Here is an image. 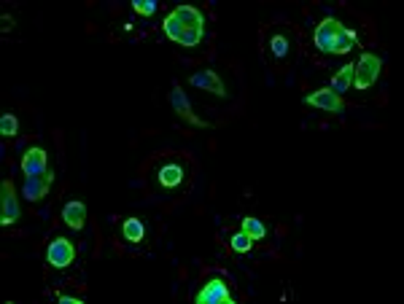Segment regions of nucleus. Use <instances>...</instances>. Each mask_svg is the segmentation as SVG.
<instances>
[{
    "label": "nucleus",
    "mask_w": 404,
    "mask_h": 304,
    "mask_svg": "<svg viewBox=\"0 0 404 304\" xmlns=\"http://www.w3.org/2000/svg\"><path fill=\"white\" fill-rule=\"evenodd\" d=\"M133 8L140 17H151L157 11V3L154 0H133Z\"/></svg>",
    "instance_id": "19"
},
{
    "label": "nucleus",
    "mask_w": 404,
    "mask_h": 304,
    "mask_svg": "<svg viewBox=\"0 0 404 304\" xmlns=\"http://www.w3.org/2000/svg\"><path fill=\"white\" fill-rule=\"evenodd\" d=\"M22 172L25 175H41V172H46V151L41 145L30 148L25 156H22Z\"/></svg>",
    "instance_id": "11"
},
{
    "label": "nucleus",
    "mask_w": 404,
    "mask_h": 304,
    "mask_svg": "<svg viewBox=\"0 0 404 304\" xmlns=\"http://www.w3.org/2000/svg\"><path fill=\"white\" fill-rule=\"evenodd\" d=\"M353 73H356V65H343V70L331 79V92L334 94H343V92H348L350 89V83H353Z\"/></svg>",
    "instance_id": "14"
},
{
    "label": "nucleus",
    "mask_w": 404,
    "mask_h": 304,
    "mask_svg": "<svg viewBox=\"0 0 404 304\" xmlns=\"http://www.w3.org/2000/svg\"><path fill=\"white\" fill-rule=\"evenodd\" d=\"M380 68H383L380 57L364 52L361 59H358V65H356V73H353V83H356V89H369V86L377 81V76H380Z\"/></svg>",
    "instance_id": "3"
},
{
    "label": "nucleus",
    "mask_w": 404,
    "mask_h": 304,
    "mask_svg": "<svg viewBox=\"0 0 404 304\" xmlns=\"http://www.w3.org/2000/svg\"><path fill=\"white\" fill-rule=\"evenodd\" d=\"M286 52H289V43H286V38H283V35H275V38H272V54H275V57H286Z\"/></svg>",
    "instance_id": "20"
},
{
    "label": "nucleus",
    "mask_w": 404,
    "mask_h": 304,
    "mask_svg": "<svg viewBox=\"0 0 404 304\" xmlns=\"http://www.w3.org/2000/svg\"><path fill=\"white\" fill-rule=\"evenodd\" d=\"M242 232L251 237V240H262L264 234H267V229H264V223L256 221V219H242Z\"/></svg>",
    "instance_id": "17"
},
{
    "label": "nucleus",
    "mask_w": 404,
    "mask_h": 304,
    "mask_svg": "<svg viewBox=\"0 0 404 304\" xmlns=\"http://www.w3.org/2000/svg\"><path fill=\"white\" fill-rule=\"evenodd\" d=\"M305 103L313 105V108H321V111H331V113H343V108H345L343 97L334 94L329 86H326V89H318V92H313V94H307Z\"/></svg>",
    "instance_id": "7"
},
{
    "label": "nucleus",
    "mask_w": 404,
    "mask_h": 304,
    "mask_svg": "<svg viewBox=\"0 0 404 304\" xmlns=\"http://www.w3.org/2000/svg\"><path fill=\"white\" fill-rule=\"evenodd\" d=\"M17 132H19L17 116H14V113H3V116H0V135H3V138H14Z\"/></svg>",
    "instance_id": "16"
},
{
    "label": "nucleus",
    "mask_w": 404,
    "mask_h": 304,
    "mask_svg": "<svg viewBox=\"0 0 404 304\" xmlns=\"http://www.w3.org/2000/svg\"><path fill=\"white\" fill-rule=\"evenodd\" d=\"M122 232H124V240L127 243H140L143 234H146V226H143V221H137V219H127L124 226H122Z\"/></svg>",
    "instance_id": "15"
},
{
    "label": "nucleus",
    "mask_w": 404,
    "mask_h": 304,
    "mask_svg": "<svg viewBox=\"0 0 404 304\" xmlns=\"http://www.w3.org/2000/svg\"><path fill=\"white\" fill-rule=\"evenodd\" d=\"M164 35L181 46H200L205 38V17L194 6H178L164 17Z\"/></svg>",
    "instance_id": "1"
},
{
    "label": "nucleus",
    "mask_w": 404,
    "mask_h": 304,
    "mask_svg": "<svg viewBox=\"0 0 404 304\" xmlns=\"http://www.w3.org/2000/svg\"><path fill=\"white\" fill-rule=\"evenodd\" d=\"M73 259H76V248H73L70 240H65V237L52 240V245H49V250H46V261H49L52 267L62 270V267L73 264Z\"/></svg>",
    "instance_id": "6"
},
{
    "label": "nucleus",
    "mask_w": 404,
    "mask_h": 304,
    "mask_svg": "<svg viewBox=\"0 0 404 304\" xmlns=\"http://www.w3.org/2000/svg\"><path fill=\"white\" fill-rule=\"evenodd\" d=\"M191 86L197 89H205V92H213L218 97H227V89H224V81L215 76L213 70H202V73H194L191 76Z\"/></svg>",
    "instance_id": "10"
},
{
    "label": "nucleus",
    "mask_w": 404,
    "mask_h": 304,
    "mask_svg": "<svg viewBox=\"0 0 404 304\" xmlns=\"http://www.w3.org/2000/svg\"><path fill=\"white\" fill-rule=\"evenodd\" d=\"M170 105H173V111L178 113L184 121L194 124V127H205V121H202V119H197V116L191 113L189 97L184 94V92H181V86H173V92H170Z\"/></svg>",
    "instance_id": "9"
},
{
    "label": "nucleus",
    "mask_w": 404,
    "mask_h": 304,
    "mask_svg": "<svg viewBox=\"0 0 404 304\" xmlns=\"http://www.w3.org/2000/svg\"><path fill=\"white\" fill-rule=\"evenodd\" d=\"M232 294H229V285L221 280V277H211L202 291L197 294V304H232Z\"/></svg>",
    "instance_id": "4"
},
{
    "label": "nucleus",
    "mask_w": 404,
    "mask_h": 304,
    "mask_svg": "<svg viewBox=\"0 0 404 304\" xmlns=\"http://www.w3.org/2000/svg\"><path fill=\"white\" fill-rule=\"evenodd\" d=\"M316 46L326 54H348L358 46V41H356V32L345 30L337 19L329 17L316 30Z\"/></svg>",
    "instance_id": "2"
},
{
    "label": "nucleus",
    "mask_w": 404,
    "mask_h": 304,
    "mask_svg": "<svg viewBox=\"0 0 404 304\" xmlns=\"http://www.w3.org/2000/svg\"><path fill=\"white\" fill-rule=\"evenodd\" d=\"M251 248H253V240H251L245 232H240V234H235V237H232V250H238V253H248Z\"/></svg>",
    "instance_id": "18"
},
{
    "label": "nucleus",
    "mask_w": 404,
    "mask_h": 304,
    "mask_svg": "<svg viewBox=\"0 0 404 304\" xmlns=\"http://www.w3.org/2000/svg\"><path fill=\"white\" fill-rule=\"evenodd\" d=\"M62 219L65 223L70 226V229H84V221H86V207H84V202H68L65 207H62Z\"/></svg>",
    "instance_id": "12"
},
{
    "label": "nucleus",
    "mask_w": 404,
    "mask_h": 304,
    "mask_svg": "<svg viewBox=\"0 0 404 304\" xmlns=\"http://www.w3.org/2000/svg\"><path fill=\"white\" fill-rule=\"evenodd\" d=\"M54 175L49 172H41V175H27L25 178V199L27 202H38V199H44L46 192H49V186H52Z\"/></svg>",
    "instance_id": "8"
},
{
    "label": "nucleus",
    "mask_w": 404,
    "mask_h": 304,
    "mask_svg": "<svg viewBox=\"0 0 404 304\" xmlns=\"http://www.w3.org/2000/svg\"><path fill=\"white\" fill-rule=\"evenodd\" d=\"M184 181V167L181 165H164L160 170V183L164 189H175Z\"/></svg>",
    "instance_id": "13"
},
{
    "label": "nucleus",
    "mask_w": 404,
    "mask_h": 304,
    "mask_svg": "<svg viewBox=\"0 0 404 304\" xmlns=\"http://www.w3.org/2000/svg\"><path fill=\"white\" fill-rule=\"evenodd\" d=\"M17 219H19V202L14 194V183L3 181L0 183V223L11 226V223H17Z\"/></svg>",
    "instance_id": "5"
}]
</instances>
